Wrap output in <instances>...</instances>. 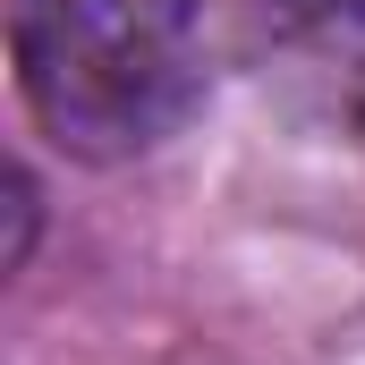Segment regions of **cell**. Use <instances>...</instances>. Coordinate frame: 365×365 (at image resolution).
<instances>
[{"label": "cell", "mask_w": 365, "mask_h": 365, "mask_svg": "<svg viewBox=\"0 0 365 365\" xmlns=\"http://www.w3.org/2000/svg\"><path fill=\"white\" fill-rule=\"evenodd\" d=\"M264 26L306 60V77L365 110V0H264Z\"/></svg>", "instance_id": "cell-2"}, {"label": "cell", "mask_w": 365, "mask_h": 365, "mask_svg": "<svg viewBox=\"0 0 365 365\" xmlns=\"http://www.w3.org/2000/svg\"><path fill=\"white\" fill-rule=\"evenodd\" d=\"M26 110L86 162L162 145L204 93V43L187 0H17Z\"/></svg>", "instance_id": "cell-1"}, {"label": "cell", "mask_w": 365, "mask_h": 365, "mask_svg": "<svg viewBox=\"0 0 365 365\" xmlns=\"http://www.w3.org/2000/svg\"><path fill=\"white\" fill-rule=\"evenodd\" d=\"M9 221H17V238H9V272H17L26 247H34V179H26V170H9Z\"/></svg>", "instance_id": "cell-3"}]
</instances>
